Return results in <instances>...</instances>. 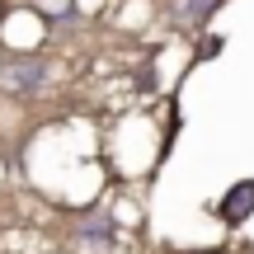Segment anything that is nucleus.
I'll list each match as a JSON object with an SVG mask.
<instances>
[{
  "label": "nucleus",
  "instance_id": "nucleus-1",
  "mask_svg": "<svg viewBox=\"0 0 254 254\" xmlns=\"http://www.w3.org/2000/svg\"><path fill=\"white\" fill-rule=\"evenodd\" d=\"M250 212H254V179H240V184H231V189H226L217 217L226 221V226H240V221H250Z\"/></svg>",
  "mask_w": 254,
  "mask_h": 254
},
{
  "label": "nucleus",
  "instance_id": "nucleus-2",
  "mask_svg": "<svg viewBox=\"0 0 254 254\" xmlns=\"http://www.w3.org/2000/svg\"><path fill=\"white\" fill-rule=\"evenodd\" d=\"M5 80H9V90L28 94L38 80H43V62H38V57H14V62L5 66Z\"/></svg>",
  "mask_w": 254,
  "mask_h": 254
},
{
  "label": "nucleus",
  "instance_id": "nucleus-3",
  "mask_svg": "<svg viewBox=\"0 0 254 254\" xmlns=\"http://www.w3.org/2000/svg\"><path fill=\"white\" fill-rule=\"evenodd\" d=\"M212 5H221V0H179V5H174V14H179V24H202Z\"/></svg>",
  "mask_w": 254,
  "mask_h": 254
},
{
  "label": "nucleus",
  "instance_id": "nucleus-4",
  "mask_svg": "<svg viewBox=\"0 0 254 254\" xmlns=\"http://www.w3.org/2000/svg\"><path fill=\"white\" fill-rule=\"evenodd\" d=\"M193 254H221V250H193Z\"/></svg>",
  "mask_w": 254,
  "mask_h": 254
}]
</instances>
